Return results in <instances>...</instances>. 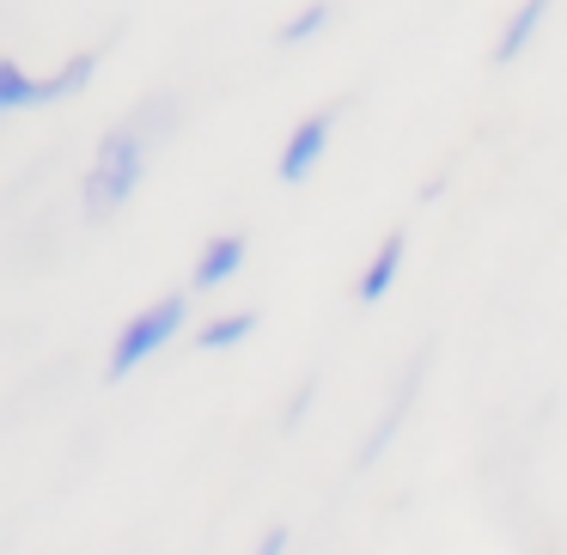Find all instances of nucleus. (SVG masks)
I'll return each instance as SVG.
<instances>
[{
    "label": "nucleus",
    "instance_id": "nucleus-1",
    "mask_svg": "<svg viewBox=\"0 0 567 555\" xmlns=\"http://www.w3.org/2000/svg\"><path fill=\"white\" fill-rule=\"evenodd\" d=\"M141 177H147V135H141V123L111 129V135L99 141V153H92L86 189H80L86 220H111V214H123L128 202H135Z\"/></svg>",
    "mask_w": 567,
    "mask_h": 555
},
{
    "label": "nucleus",
    "instance_id": "nucleus-2",
    "mask_svg": "<svg viewBox=\"0 0 567 555\" xmlns=\"http://www.w3.org/2000/svg\"><path fill=\"white\" fill-rule=\"evenodd\" d=\"M184 323H189V294H165V299H153V306H141L135 318L116 330L111 360H104V379H111V384L135 379L147 360H159L165 348L184 336Z\"/></svg>",
    "mask_w": 567,
    "mask_h": 555
},
{
    "label": "nucleus",
    "instance_id": "nucleus-3",
    "mask_svg": "<svg viewBox=\"0 0 567 555\" xmlns=\"http://www.w3.org/2000/svg\"><path fill=\"white\" fill-rule=\"evenodd\" d=\"M336 116H342V104H323V111L299 116V123L287 129L281 160H275V177H281L287 189H299V184H306V177L323 165V153H330V135H336Z\"/></svg>",
    "mask_w": 567,
    "mask_h": 555
},
{
    "label": "nucleus",
    "instance_id": "nucleus-4",
    "mask_svg": "<svg viewBox=\"0 0 567 555\" xmlns=\"http://www.w3.org/2000/svg\"><path fill=\"white\" fill-rule=\"evenodd\" d=\"M403 263H409V226H391V233L379 238V250L367 257V269L354 275V299H360V306H384L391 287L403 281Z\"/></svg>",
    "mask_w": 567,
    "mask_h": 555
},
{
    "label": "nucleus",
    "instance_id": "nucleus-5",
    "mask_svg": "<svg viewBox=\"0 0 567 555\" xmlns=\"http://www.w3.org/2000/svg\"><path fill=\"white\" fill-rule=\"evenodd\" d=\"M250 263V238L245 233H214L208 245L196 250V269H189V287L196 294H214V287L238 281V269Z\"/></svg>",
    "mask_w": 567,
    "mask_h": 555
},
{
    "label": "nucleus",
    "instance_id": "nucleus-6",
    "mask_svg": "<svg viewBox=\"0 0 567 555\" xmlns=\"http://www.w3.org/2000/svg\"><path fill=\"white\" fill-rule=\"evenodd\" d=\"M549 7H555V0H518V7H513V19H506V25H501V38H494L488 62H494V68H513L518 55H525L530 43H537V31H543V19H549Z\"/></svg>",
    "mask_w": 567,
    "mask_h": 555
},
{
    "label": "nucleus",
    "instance_id": "nucleus-7",
    "mask_svg": "<svg viewBox=\"0 0 567 555\" xmlns=\"http://www.w3.org/2000/svg\"><path fill=\"white\" fill-rule=\"evenodd\" d=\"M257 323H262L257 306H238V311H220V318L196 323V336H189V342H196L202 354H226V348L250 342V336H257Z\"/></svg>",
    "mask_w": 567,
    "mask_h": 555
},
{
    "label": "nucleus",
    "instance_id": "nucleus-8",
    "mask_svg": "<svg viewBox=\"0 0 567 555\" xmlns=\"http://www.w3.org/2000/svg\"><path fill=\"white\" fill-rule=\"evenodd\" d=\"M50 104V92H43L38 74H25V68L13 62V55H0V116H19V111H43Z\"/></svg>",
    "mask_w": 567,
    "mask_h": 555
},
{
    "label": "nucleus",
    "instance_id": "nucleus-9",
    "mask_svg": "<svg viewBox=\"0 0 567 555\" xmlns=\"http://www.w3.org/2000/svg\"><path fill=\"white\" fill-rule=\"evenodd\" d=\"M330 13H336L330 0H311V7H299L287 25H275V43H281V50H299V43H311L323 25H330Z\"/></svg>",
    "mask_w": 567,
    "mask_h": 555
},
{
    "label": "nucleus",
    "instance_id": "nucleus-10",
    "mask_svg": "<svg viewBox=\"0 0 567 555\" xmlns=\"http://www.w3.org/2000/svg\"><path fill=\"white\" fill-rule=\"evenodd\" d=\"M311 403H318V379H299V384H293V403H287V415H281V433H293L299 421H306Z\"/></svg>",
    "mask_w": 567,
    "mask_h": 555
},
{
    "label": "nucleus",
    "instance_id": "nucleus-11",
    "mask_svg": "<svg viewBox=\"0 0 567 555\" xmlns=\"http://www.w3.org/2000/svg\"><path fill=\"white\" fill-rule=\"evenodd\" d=\"M287 543H293V531L269 525V531H262V543H257V555H287Z\"/></svg>",
    "mask_w": 567,
    "mask_h": 555
}]
</instances>
